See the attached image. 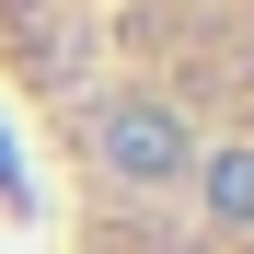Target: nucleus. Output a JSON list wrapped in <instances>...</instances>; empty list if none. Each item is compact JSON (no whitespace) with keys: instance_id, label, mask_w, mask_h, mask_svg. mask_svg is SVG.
<instances>
[{"instance_id":"nucleus-1","label":"nucleus","mask_w":254,"mask_h":254,"mask_svg":"<svg viewBox=\"0 0 254 254\" xmlns=\"http://www.w3.org/2000/svg\"><path fill=\"white\" fill-rule=\"evenodd\" d=\"M93 162H104L116 185H185V174H196V139H185V116H174V104L127 93V104L93 116Z\"/></svg>"},{"instance_id":"nucleus-2","label":"nucleus","mask_w":254,"mask_h":254,"mask_svg":"<svg viewBox=\"0 0 254 254\" xmlns=\"http://www.w3.org/2000/svg\"><path fill=\"white\" fill-rule=\"evenodd\" d=\"M196 196H208V220L254 231V150H208V162H196Z\"/></svg>"},{"instance_id":"nucleus-3","label":"nucleus","mask_w":254,"mask_h":254,"mask_svg":"<svg viewBox=\"0 0 254 254\" xmlns=\"http://www.w3.org/2000/svg\"><path fill=\"white\" fill-rule=\"evenodd\" d=\"M0 185H12V196H23V162H12V139H0Z\"/></svg>"}]
</instances>
